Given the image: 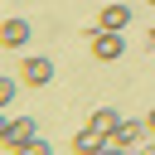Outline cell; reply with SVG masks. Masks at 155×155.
Listing matches in <instances>:
<instances>
[{
	"instance_id": "cell-7",
	"label": "cell",
	"mask_w": 155,
	"mask_h": 155,
	"mask_svg": "<svg viewBox=\"0 0 155 155\" xmlns=\"http://www.w3.org/2000/svg\"><path fill=\"white\" fill-rule=\"evenodd\" d=\"M73 150H107V136H102L97 126H87V131L73 136Z\"/></svg>"
},
{
	"instance_id": "cell-11",
	"label": "cell",
	"mask_w": 155,
	"mask_h": 155,
	"mask_svg": "<svg viewBox=\"0 0 155 155\" xmlns=\"http://www.w3.org/2000/svg\"><path fill=\"white\" fill-rule=\"evenodd\" d=\"M145 5H155V0H145Z\"/></svg>"
},
{
	"instance_id": "cell-2",
	"label": "cell",
	"mask_w": 155,
	"mask_h": 155,
	"mask_svg": "<svg viewBox=\"0 0 155 155\" xmlns=\"http://www.w3.org/2000/svg\"><path fill=\"white\" fill-rule=\"evenodd\" d=\"M87 44H92V58H97V63H116V58L126 53V44H121L116 29H87Z\"/></svg>"
},
{
	"instance_id": "cell-3",
	"label": "cell",
	"mask_w": 155,
	"mask_h": 155,
	"mask_svg": "<svg viewBox=\"0 0 155 155\" xmlns=\"http://www.w3.org/2000/svg\"><path fill=\"white\" fill-rule=\"evenodd\" d=\"M19 78H24L29 87H48V82H53V63H48V58H24V63H19Z\"/></svg>"
},
{
	"instance_id": "cell-5",
	"label": "cell",
	"mask_w": 155,
	"mask_h": 155,
	"mask_svg": "<svg viewBox=\"0 0 155 155\" xmlns=\"http://www.w3.org/2000/svg\"><path fill=\"white\" fill-rule=\"evenodd\" d=\"M24 39H29V24L24 19H5L0 24V44L5 48H24Z\"/></svg>"
},
{
	"instance_id": "cell-6",
	"label": "cell",
	"mask_w": 155,
	"mask_h": 155,
	"mask_svg": "<svg viewBox=\"0 0 155 155\" xmlns=\"http://www.w3.org/2000/svg\"><path fill=\"white\" fill-rule=\"evenodd\" d=\"M87 126H97V131H102V136H107V140H111V136H116V131H121V116H116V111H111V107H102V111H92V121H87Z\"/></svg>"
},
{
	"instance_id": "cell-4",
	"label": "cell",
	"mask_w": 155,
	"mask_h": 155,
	"mask_svg": "<svg viewBox=\"0 0 155 155\" xmlns=\"http://www.w3.org/2000/svg\"><path fill=\"white\" fill-rule=\"evenodd\" d=\"M131 24V5H121V0H111V5H102V15H97V29H126Z\"/></svg>"
},
{
	"instance_id": "cell-10",
	"label": "cell",
	"mask_w": 155,
	"mask_h": 155,
	"mask_svg": "<svg viewBox=\"0 0 155 155\" xmlns=\"http://www.w3.org/2000/svg\"><path fill=\"white\" fill-rule=\"evenodd\" d=\"M150 53H155V29H150Z\"/></svg>"
},
{
	"instance_id": "cell-1",
	"label": "cell",
	"mask_w": 155,
	"mask_h": 155,
	"mask_svg": "<svg viewBox=\"0 0 155 155\" xmlns=\"http://www.w3.org/2000/svg\"><path fill=\"white\" fill-rule=\"evenodd\" d=\"M0 145H5V150H24V155H29V150L39 145V136H34V121H29V116H15V121H5V126H0Z\"/></svg>"
},
{
	"instance_id": "cell-8",
	"label": "cell",
	"mask_w": 155,
	"mask_h": 155,
	"mask_svg": "<svg viewBox=\"0 0 155 155\" xmlns=\"http://www.w3.org/2000/svg\"><path fill=\"white\" fill-rule=\"evenodd\" d=\"M140 136H150V131H145V126H136V121H121V131H116L107 145H136Z\"/></svg>"
},
{
	"instance_id": "cell-9",
	"label": "cell",
	"mask_w": 155,
	"mask_h": 155,
	"mask_svg": "<svg viewBox=\"0 0 155 155\" xmlns=\"http://www.w3.org/2000/svg\"><path fill=\"white\" fill-rule=\"evenodd\" d=\"M145 131H150V140H155V107H150V116H145Z\"/></svg>"
}]
</instances>
